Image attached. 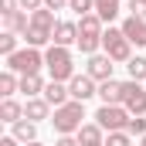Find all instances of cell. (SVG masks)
Returning a JSON list of instances; mask_svg holds the SVG:
<instances>
[{"mask_svg": "<svg viewBox=\"0 0 146 146\" xmlns=\"http://www.w3.org/2000/svg\"><path fill=\"white\" fill-rule=\"evenodd\" d=\"M102 17L99 14H85L82 17V24H78V48H82V54H95V48L102 44Z\"/></svg>", "mask_w": 146, "mask_h": 146, "instance_id": "6da1fadb", "label": "cell"}, {"mask_svg": "<svg viewBox=\"0 0 146 146\" xmlns=\"http://www.w3.org/2000/svg\"><path fill=\"white\" fill-rule=\"evenodd\" d=\"M82 119H85V109H82V102H65V106H58L54 109V129L61 133V136H72V133H78L82 129Z\"/></svg>", "mask_w": 146, "mask_h": 146, "instance_id": "7a4b0ae2", "label": "cell"}, {"mask_svg": "<svg viewBox=\"0 0 146 146\" xmlns=\"http://www.w3.org/2000/svg\"><path fill=\"white\" fill-rule=\"evenodd\" d=\"M44 65H48V72H51V82L75 78V65H72V54H68V48H58V44H51V48H48V54H44Z\"/></svg>", "mask_w": 146, "mask_h": 146, "instance_id": "3957f363", "label": "cell"}, {"mask_svg": "<svg viewBox=\"0 0 146 146\" xmlns=\"http://www.w3.org/2000/svg\"><path fill=\"white\" fill-rule=\"evenodd\" d=\"M41 65H44V54L37 48H31V44L24 51H17V54L7 58V72H14V75H37Z\"/></svg>", "mask_w": 146, "mask_h": 146, "instance_id": "277c9868", "label": "cell"}, {"mask_svg": "<svg viewBox=\"0 0 146 146\" xmlns=\"http://www.w3.org/2000/svg\"><path fill=\"white\" fill-rule=\"evenodd\" d=\"M129 109L126 106H102V109L95 112V122L102 126V129H109V133H122L126 126H129Z\"/></svg>", "mask_w": 146, "mask_h": 146, "instance_id": "5b68a950", "label": "cell"}, {"mask_svg": "<svg viewBox=\"0 0 146 146\" xmlns=\"http://www.w3.org/2000/svg\"><path fill=\"white\" fill-rule=\"evenodd\" d=\"M102 48H106V54H109L112 61H129V37L122 34V27H119V31L109 27V31L102 34Z\"/></svg>", "mask_w": 146, "mask_h": 146, "instance_id": "8992f818", "label": "cell"}, {"mask_svg": "<svg viewBox=\"0 0 146 146\" xmlns=\"http://www.w3.org/2000/svg\"><path fill=\"white\" fill-rule=\"evenodd\" d=\"M122 92H126V99H122V106L129 109V115H143L146 112V88L139 85V82H126L122 85Z\"/></svg>", "mask_w": 146, "mask_h": 146, "instance_id": "52a82bcc", "label": "cell"}, {"mask_svg": "<svg viewBox=\"0 0 146 146\" xmlns=\"http://www.w3.org/2000/svg\"><path fill=\"white\" fill-rule=\"evenodd\" d=\"M68 92H72L75 102H85V99L99 95V88H95V78H92V75H75L72 85H68Z\"/></svg>", "mask_w": 146, "mask_h": 146, "instance_id": "ba28073f", "label": "cell"}, {"mask_svg": "<svg viewBox=\"0 0 146 146\" xmlns=\"http://www.w3.org/2000/svg\"><path fill=\"white\" fill-rule=\"evenodd\" d=\"M88 75L95 82H109L112 78V58L109 54H92L88 58Z\"/></svg>", "mask_w": 146, "mask_h": 146, "instance_id": "9c48e42d", "label": "cell"}, {"mask_svg": "<svg viewBox=\"0 0 146 146\" xmlns=\"http://www.w3.org/2000/svg\"><path fill=\"white\" fill-rule=\"evenodd\" d=\"M122 34L129 37V44H146V21L143 17H126L122 21Z\"/></svg>", "mask_w": 146, "mask_h": 146, "instance_id": "30bf717a", "label": "cell"}, {"mask_svg": "<svg viewBox=\"0 0 146 146\" xmlns=\"http://www.w3.org/2000/svg\"><path fill=\"white\" fill-rule=\"evenodd\" d=\"M54 44H58V48L78 44V24H72V21H58V27H54Z\"/></svg>", "mask_w": 146, "mask_h": 146, "instance_id": "8fae6325", "label": "cell"}, {"mask_svg": "<svg viewBox=\"0 0 146 146\" xmlns=\"http://www.w3.org/2000/svg\"><path fill=\"white\" fill-rule=\"evenodd\" d=\"M99 99H102V106H119V102H122V99H126V92H122V85H119V82H102V85H99Z\"/></svg>", "mask_w": 146, "mask_h": 146, "instance_id": "7c38bea8", "label": "cell"}, {"mask_svg": "<svg viewBox=\"0 0 146 146\" xmlns=\"http://www.w3.org/2000/svg\"><path fill=\"white\" fill-rule=\"evenodd\" d=\"M44 99L58 109V106H65V102H72V92L61 85V82H51V85H44Z\"/></svg>", "mask_w": 146, "mask_h": 146, "instance_id": "4fadbf2b", "label": "cell"}, {"mask_svg": "<svg viewBox=\"0 0 146 146\" xmlns=\"http://www.w3.org/2000/svg\"><path fill=\"white\" fill-rule=\"evenodd\" d=\"M17 143H37V126L31 119H21V122H14V133H10Z\"/></svg>", "mask_w": 146, "mask_h": 146, "instance_id": "5bb4252c", "label": "cell"}, {"mask_svg": "<svg viewBox=\"0 0 146 146\" xmlns=\"http://www.w3.org/2000/svg\"><path fill=\"white\" fill-rule=\"evenodd\" d=\"M78 146H106L102 126H99V122H95V126H82V129H78Z\"/></svg>", "mask_w": 146, "mask_h": 146, "instance_id": "9a60e30c", "label": "cell"}, {"mask_svg": "<svg viewBox=\"0 0 146 146\" xmlns=\"http://www.w3.org/2000/svg\"><path fill=\"white\" fill-rule=\"evenodd\" d=\"M48 109H51V102H48V99H27L24 115H27L31 122H37V119H44V115H48Z\"/></svg>", "mask_w": 146, "mask_h": 146, "instance_id": "2e32d148", "label": "cell"}, {"mask_svg": "<svg viewBox=\"0 0 146 146\" xmlns=\"http://www.w3.org/2000/svg\"><path fill=\"white\" fill-rule=\"evenodd\" d=\"M21 115H24V106L21 102H14V99H3V106H0V119L3 122H21Z\"/></svg>", "mask_w": 146, "mask_h": 146, "instance_id": "e0dca14e", "label": "cell"}, {"mask_svg": "<svg viewBox=\"0 0 146 146\" xmlns=\"http://www.w3.org/2000/svg\"><path fill=\"white\" fill-rule=\"evenodd\" d=\"M24 37H27V44H31V48H41V44L54 41V31H48V27H34V24H31Z\"/></svg>", "mask_w": 146, "mask_h": 146, "instance_id": "ac0fdd59", "label": "cell"}, {"mask_svg": "<svg viewBox=\"0 0 146 146\" xmlns=\"http://www.w3.org/2000/svg\"><path fill=\"white\" fill-rule=\"evenodd\" d=\"M21 92H24L27 99H37V92H44L41 75H21Z\"/></svg>", "mask_w": 146, "mask_h": 146, "instance_id": "d6986e66", "label": "cell"}, {"mask_svg": "<svg viewBox=\"0 0 146 146\" xmlns=\"http://www.w3.org/2000/svg\"><path fill=\"white\" fill-rule=\"evenodd\" d=\"M27 27H31V17H27V14L14 10V14L7 17V31H10V34H27Z\"/></svg>", "mask_w": 146, "mask_h": 146, "instance_id": "ffe728a7", "label": "cell"}, {"mask_svg": "<svg viewBox=\"0 0 146 146\" xmlns=\"http://www.w3.org/2000/svg\"><path fill=\"white\" fill-rule=\"evenodd\" d=\"M31 24H34V27H48V31H54V27H58V21H54V10H48V7L34 10V14H31Z\"/></svg>", "mask_w": 146, "mask_h": 146, "instance_id": "44dd1931", "label": "cell"}, {"mask_svg": "<svg viewBox=\"0 0 146 146\" xmlns=\"http://www.w3.org/2000/svg\"><path fill=\"white\" fill-rule=\"evenodd\" d=\"M17 88H21V82H17L14 72H3V75H0V95H3V99H10Z\"/></svg>", "mask_w": 146, "mask_h": 146, "instance_id": "7402d4cb", "label": "cell"}, {"mask_svg": "<svg viewBox=\"0 0 146 146\" xmlns=\"http://www.w3.org/2000/svg\"><path fill=\"white\" fill-rule=\"evenodd\" d=\"M95 14H99L102 21H112V17L119 14V0H95Z\"/></svg>", "mask_w": 146, "mask_h": 146, "instance_id": "603a6c76", "label": "cell"}, {"mask_svg": "<svg viewBox=\"0 0 146 146\" xmlns=\"http://www.w3.org/2000/svg\"><path fill=\"white\" fill-rule=\"evenodd\" d=\"M126 68H129V78L133 82H139V78H146V58H129Z\"/></svg>", "mask_w": 146, "mask_h": 146, "instance_id": "cb8c5ba5", "label": "cell"}, {"mask_svg": "<svg viewBox=\"0 0 146 146\" xmlns=\"http://www.w3.org/2000/svg\"><path fill=\"white\" fill-rule=\"evenodd\" d=\"M0 54H7V58H10V54H17V34H10V31H7V34H0Z\"/></svg>", "mask_w": 146, "mask_h": 146, "instance_id": "d4e9b609", "label": "cell"}, {"mask_svg": "<svg viewBox=\"0 0 146 146\" xmlns=\"http://www.w3.org/2000/svg\"><path fill=\"white\" fill-rule=\"evenodd\" d=\"M68 7H72L75 14H82V17H85V14H92V10H95V0H68Z\"/></svg>", "mask_w": 146, "mask_h": 146, "instance_id": "484cf974", "label": "cell"}, {"mask_svg": "<svg viewBox=\"0 0 146 146\" xmlns=\"http://www.w3.org/2000/svg\"><path fill=\"white\" fill-rule=\"evenodd\" d=\"M126 129H129V133H136V136H146V119H143V115H133Z\"/></svg>", "mask_w": 146, "mask_h": 146, "instance_id": "4316f807", "label": "cell"}, {"mask_svg": "<svg viewBox=\"0 0 146 146\" xmlns=\"http://www.w3.org/2000/svg\"><path fill=\"white\" fill-rule=\"evenodd\" d=\"M106 146H129V136H126V133H109Z\"/></svg>", "mask_w": 146, "mask_h": 146, "instance_id": "83f0119b", "label": "cell"}, {"mask_svg": "<svg viewBox=\"0 0 146 146\" xmlns=\"http://www.w3.org/2000/svg\"><path fill=\"white\" fill-rule=\"evenodd\" d=\"M129 10H133V17H143L146 21V0H129Z\"/></svg>", "mask_w": 146, "mask_h": 146, "instance_id": "f1b7e54d", "label": "cell"}, {"mask_svg": "<svg viewBox=\"0 0 146 146\" xmlns=\"http://www.w3.org/2000/svg\"><path fill=\"white\" fill-rule=\"evenodd\" d=\"M17 3H21V0H0V7H3L0 14H3V17H10V14L17 10Z\"/></svg>", "mask_w": 146, "mask_h": 146, "instance_id": "f546056e", "label": "cell"}, {"mask_svg": "<svg viewBox=\"0 0 146 146\" xmlns=\"http://www.w3.org/2000/svg\"><path fill=\"white\" fill-rule=\"evenodd\" d=\"M21 7L34 14V10H41V7H44V0H21Z\"/></svg>", "mask_w": 146, "mask_h": 146, "instance_id": "4dcf8cb0", "label": "cell"}, {"mask_svg": "<svg viewBox=\"0 0 146 146\" xmlns=\"http://www.w3.org/2000/svg\"><path fill=\"white\" fill-rule=\"evenodd\" d=\"M44 7L48 10H61V7H68V0H44Z\"/></svg>", "mask_w": 146, "mask_h": 146, "instance_id": "1f68e13d", "label": "cell"}, {"mask_svg": "<svg viewBox=\"0 0 146 146\" xmlns=\"http://www.w3.org/2000/svg\"><path fill=\"white\" fill-rule=\"evenodd\" d=\"M54 146H78V139H72V136H61V139H58Z\"/></svg>", "mask_w": 146, "mask_h": 146, "instance_id": "d6a6232c", "label": "cell"}, {"mask_svg": "<svg viewBox=\"0 0 146 146\" xmlns=\"http://www.w3.org/2000/svg\"><path fill=\"white\" fill-rule=\"evenodd\" d=\"M0 146H17V139H14V136H3V139H0Z\"/></svg>", "mask_w": 146, "mask_h": 146, "instance_id": "836d02e7", "label": "cell"}, {"mask_svg": "<svg viewBox=\"0 0 146 146\" xmlns=\"http://www.w3.org/2000/svg\"><path fill=\"white\" fill-rule=\"evenodd\" d=\"M139 146H146V136H143V143H139Z\"/></svg>", "mask_w": 146, "mask_h": 146, "instance_id": "e575fe53", "label": "cell"}, {"mask_svg": "<svg viewBox=\"0 0 146 146\" xmlns=\"http://www.w3.org/2000/svg\"><path fill=\"white\" fill-rule=\"evenodd\" d=\"M27 146H41V143H27Z\"/></svg>", "mask_w": 146, "mask_h": 146, "instance_id": "d590c367", "label": "cell"}]
</instances>
